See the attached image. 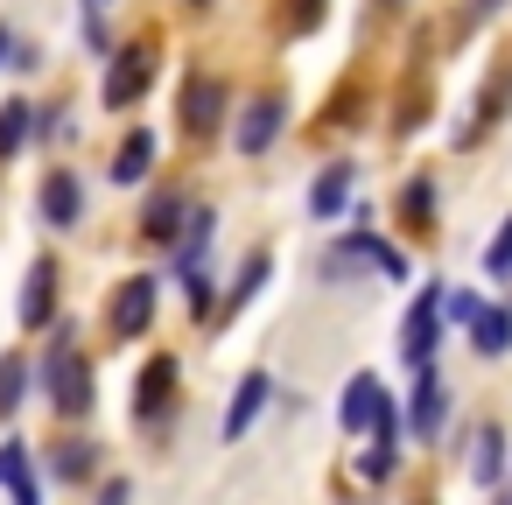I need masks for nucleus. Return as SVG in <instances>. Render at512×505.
Returning a JSON list of instances; mask_svg holds the SVG:
<instances>
[{
  "mask_svg": "<svg viewBox=\"0 0 512 505\" xmlns=\"http://www.w3.org/2000/svg\"><path fill=\"white\" fill-rule=\"evenodd\" d=\"M36 393L50 400L57 421H85V414L99 407V379H92V358H85L71 316L50 323V344H43V358H36Z\"/></svg>",
  "mask_w": 512,
  "mask_h": 505,
  "instance_id": "f257e3e1",
  "label": "nucleus"
},
{
  "mask_svg": "<svg viewBox=\"0 0 512 505\" xmlns=\"http://www.w3.org/2000/svg\"><path fill=\"white\" fill-rule=\"evenodd\" d=\"M400 421H407L414 442H442V435H449V386H442L435 372H414V393H407Z\"/></svg>",
  "mask_w": 512,
  "mask_h": 505,
  "instance_id": "f8f14e48",
  "label": "nucleus"
},
{
  "mask_svg": "<svg viewBox=\"0 0 512 505\" xmlns=\"http://www.w3.org/2000/svg\"><path fill=\"white\" fill-rule=\"evenodd\" d=\"M15 505H43V477H29V484H15Z\"/></svg>",
  "mask_w": 512,
  "mask_h": 505,
  "instance_id": "7c9ffc66",
  "label": "nucleus"
},
{
  "mask_svg": "<svg viewBox=\"0 0 512 505\" xmlns=\"http://www.w3.org/2000/svg\"><path fill=\"white\" fill-rule=\"evenodd\" d=\"M183 218H190V197H183V183H155L148 190V204H141V246H176V232H183Z\"/></svg>",
  "mask_w": 512,
  "mask_h": 505,
  "instance_id": "ddd939ff",
  "label": "nucleus"
},
{
  "mask_svg": "<svg viewBox=\"0 0 512 505\" xmlns=\"http://www.w3.org/2000/svg\"><path fill=\"white\" fill-rule=\"evenodd\" d=\"M477 316H484V295H477V288H449V295H442V323H449V330H470Z\"/></svg>",
  "mask_w": 512,
  "mask_h": 505,
  "instance_id": "a878e982",
  "label": "nucleus"
},
{
  "mask_svg": "<svg viewBox=\"0 0 512 505\" xmlns=\"http://www.w3.org/2000/svg\"><path fill=\"white\" fill-rule=\"evenodd\" d=\"M281 134H288V106H281L274 92L246 99V106H239V120H232V148H239V155H267Z\"/></svg>",
  "mask_w": 512,
  "mask_h": 505,
  "instance_id": "9b49d317",
  "label": "nucleus"
},
{
  "mask_svg": "<svg viewBox=\"0 0 512 505\" xmlns=\"http://www.w3.org/2000/svg\"><path fill=\"white\" fill-rule=\"evenodd\" d=\"M176 113H183V134H190V141H211V134L225 127V113H232L225 78H204V71H197V78L183 85V106H176Z\"/></svg>",
  "mask_w": 512,
  "mask_h": 505,
  "instance_id": "9d476101",
  "label": "nucleus"
},
{
  "mask_svg": "<svg viewBox=\"0 0 512 505\" xmlns=\"http://www.w3.org/2000/svg\"><path fill=\"white\" fill-rule=\"evenodd\" d=\"M176 407H183V358L176 351H155L141 365V379H134V421L155 435V428H169Z\"/></svg>",
  "mask_w": 512,
  "mask_h": 505,
  "instance_id": "20e7f679",
  "label": "nucleus"
},
{
  "mask_svg": "<svg viewBox=\"0 0 512 505\" xmlns=\"http://www.w3.org/2000/svg\"><path fill=\"white\" fill-rule=\"evenodd\" d=\"M29 141H36V106L29 99H8V106H0V169H8Z\"/></svg>",
  "mask_w": 512,
  "mask_h": 505,
  "instance_id": "5701e85b",
  "label": "nucleus"
},
{
  "mask_svg": "<svg viewBox=\"0 0 512 505\" xmlns=\"http://www.w3.org/2000/svg\"><path fill=\"white\" fill-rule=\"evenodd\" d=\"M190 8H211V0H190Z\"/></svg>",
  "mask_w": 512,
  "mask_h": 505,
  "instance_id": "72a5a7b5",
  "label": "nucleus"
},
{
  "mask_svg": "<svg viewBox=\"0 0 512 505\" xmlns=\"http://www.w3.org/2000/svg\"><path fill=\"white\" fill-rule=\"evenodd\" d=\"M99 442L92 435H57L50 449H43V470H50V484H64V491H78V484H99Z\"/></svg>",
  "mask_w": 512,
  "mask_h": 505,
  "instance_id": "2eb2a0df",
  "label": "nucleus"
},
{
  "mask_svg": "<svg viewBox=\"0 0 512 505\" xmlns=\"http://www.w3.org/2000/svg\"><path fill=\"white\" fill-rule=\"evenodd\" d=\"M442 281H421L414 302H407V323H400V372H435V351H442Z\"/></svg>",
  "mask_w": 512,
  "mask_h": 505,
  "instance_id": "f03ea898",
  "label": "nucleus"
},
{
  "mask_svg": "<svg viewBox=\"0 0 512 505\" xmlns=\"http://www.w3.org/2000/svg\"><path fill=\"white\" fill-rule=\"evenodd\" d=\"M463 337H470L477 358H505V351H512V309H505V302H484V316H477Z\"/></svg>",
  "mask_w": 512,
  "mask_h": 505,
  "instance_id": "4be33fe9",
  "label": "nucleus"
},
{
  "mask_svg": "<svg viewBox=\"0 0 512 505\" xmlns=\"http://www.w3.org/2000/svg\"><path fill=\"white\" fill-rule=\"evenodd\" d=\"M470 477H477L484 491H498V484L512 477V442H505L498 421H477V435H470Z\"/></svg>",
  "mask_w": 512,
  "mask_h": 505,
  "instance_id": "aec40b11",
  "label": "nucleus"
},
{
  "mask_svg": "<svg viewBox=\"0 0 512 505\" xmlns=\"http://www.w3.org/2000/svg\"><path fill=\"white\" fill-rule=\"evenodd\" d=\"M92 505H134V477H99Z\"/></svg>",
  "mask_w": 512,
  "mask_h": 505,
  "instance_id": "c85d7f7f",
  "label": "nucleus"
},
{
  "mask_svg": "<svg viewBox=\"0 0 512 505\" xmlns=\"http://www.w3.org/2000/svg\"><path fill=\"white\" fill-rule=\"evenodd\" d=\"M85 176L71 169V162H57L50 176H43V190H36V218H43V232H78L85 225Z\"/></svg>",
  "mask_w": 512,
  "mask_h": 505,
  "instance_id": "423d86ee",
  "label": "nucleus"
},
{
  "mask_svg": "<svg viewBox=\"0 0 512 505\" xmlns=\"http://www.w3.org/2000/svg\"><path fill=\"white\" fill-rule=\"evenodd\" d=\"M155 155H162L155 127H127L120 148H113V162H106V183H113V190H141V183L155 176Z\"/></svg>",
  "mask_w": 512,
  "mask_h": 505,
  "instance_id": "dca6fc26",
  "label": "nucleus"
},
{
  "mask_svg": "<svg viewBox=\"0 0 512 505\" xmlns=\"http://www.w3.org/2000/svg\"><path fill=\"white\" fill-rule=\"evenodd\" d=\"M85 8H99V15H106V8H113V0H85Z\"/></svg>",
  "mask_w": 512,
  "mask_h": 505,
  "instance_id": "473e14b6",
  "label": "nucleus"
},
{
  "mask_svg": "<svg viewBox=\"0 0 512 505\" xmlns=\"http://www.w3.org/2000/svg\"><path fill=\"white\" fill-rule=\"evenodd\" d=\"M316 22H323V0H302V15H295V36H309Z\"/></svg>",
  "mask_w": 512,
  "mask_h": 505,
  "instance_id": "c756f323",
  "label": "nucleus"
},
{
  "mask_svg": "<svg viewBox=\"0 0 512 505\" xmlns=\"http://www.w3.org/2000/svg\"><path fill=\"white\" fill-rule=\"evenodd\" d=\"M155 43L141 36V43H127V50H113V64H106V85H99V106L106 113H127V106H141V92L155 85Z\"/></svg>",
  "mask_w": 512,
  "mask_h": 505,
  "instance_id": "39448f33",
  "label": "nucleus"
},
{
  "mask_svg": "<svg viewBox=\"0 0 512 505\" xmlns=\"http://www.w3.org/2000/svg\"><path fill=\"white\" fill-rule=\"evenodd\" d=\"M351 204H358V169L351 162H323L316 183H309V218L316 225H337Z\"/></svg>",
  "mask_w": 512,
  "mask_h": 505,
  "instance_id": "f3484780",
  "label": "nucleus"
},
{
  "mask_svg": "<svg viewBox=\"0 0 512 505\" xmlns=\"http://www.w3.org/2000/svg\"><path fill=\"white\" fill-rule=\"evenodd\" d=\"M267 407H274V372H267V365L239 372V386H232V400H225V414H218L225 449H232V442H246V435H253V421H260Z\"/></svg>",
  "mask_w": 512,
  "mask_h": 505,
  "instance_id": "0eeeda50",
  "label": "nucleus"
},
{
  "mask_svg": "<svg viewBox=\"0 0 512 505\" xmlns=\"http://www.w3.org/2000/svg\"><path fill=\"white\" fill-rule=\"evenodd\" d=\"M393 211H400V225H407L414 239H435V232H442V197H435V176H407V183H400V197H393Z\"/></svg>",
  "mask_w": 512,
  "mask_h": 505,
  "instance_id": "6ab92c4d",
  "label": "nucleus"
},
{
  "mask_svg": "<svg viewBox=\"0 0 512 505\" xmlns=\"http://www.w3.org/2000/svg\"><path fill=\"white\" fill-rule=\"evenodd\" d=\"M386 407H393L386 379H379V372H351L344 393H337V428H344V435H372Z\"/></svg>",
  "mask_w": 512,
  "mask_h": 505,
  "instance_id": "1a4fd4ad",
  "label": "nucleus"
},
{
  "mask_svg": "<svg viewBox=\"0 0 512 505\" xmlns=\"http://www.w3.org/2000/svg\"><path fill=\"white\" fill-rule=\"evenodd\" d=\"M29 477H36V449H29L22 435H8V442H0V484L15 491V484H29Z\"/></svg>",
  "mask_w": 512,
  "mask_h": 505,
  "instance_id": "393cba45",
  "label": "nucleus"
},
{
  "mask_svg": "<svg viewBox=\"0 0 512 505\" xmlns=\"http://www.w3.org/2000/svg\"><path fill=\"white\" fill-rule=\"evenodd\" d=\"M155 309H162V274H120L106 295V337L141 344L155 330Z\"/></svg>",
  "mask_w": 512,
  "mask_h": 505,
  "instance_id": "7ed1b4c3",
  "label": "nucleus"
},
{
  "mask_svg": "<svg viewBox=\"0 0 512 505\" xmlns=\"http://www.w3.org/2000/svg\"><path fill=\"white\" fill-rule=\"evenodd\" d=\"M421 505H428V498H421Z\"/></svg>",
  "mask_w": 512,
  "mask_h": 505,
  "instance_id": "f704fd0d",
  "label": "nucleus"
},
{
  "mask_svg": "<svg viewBox=\"0 0 512 505\" xmlns=\"http://www.w3.org/2000/svg\"><path fill=\"white\" fill-rule=\"evenodd\" d=\"M267 281H274V246H253V253L239 260V274L225 281V295H218V316H211V323H218V330H232V323L267 295Z\"/></svg>",
  "mask_w": 512,
  "mask_h": 505,
  "instance_id": "6e6552de",
  "label": "nucleus"
},
{
  "mask_svg": "<svg viewBox=\"0 0 512 505\" xmlns=\"http://www.w3.org/2000/svg\"><path fill=\"white\" fill-rule=\"evenodd\" d=\"M176 288H183L190 316H218V274H211V267H190V274H183Z\"/></svg>",
  "mask_w": 512,
  "mask_h": 505,
  "instance_id": "b1692460",
  "label": "nucleus"
},
{
  "mask_svg": "<svg viewBox=\"0 0 512 505\" xmlns=\"http://www.w3.org/2000/svg\"><path fill=\"white\" fill-rule=\"evenodd\" d=\"M211 239H218V211H211V204H190V218H183V232H176V246H169V274L183 281L190 267H211V260H204Z\"/></svg>",
  "mask_w": 512,
  "mask_h": 505,
  "instance_id": "a211bd4d",
  "label": "nucleus"
},
{
  "mask_svg": "<svg viewBox=\"0 0 512 505\" xmlns=\"http://www.w3.org/2000/svg\"><path fill=\"white\" fill-rule=\"evenodd\" d=\"M29 393H36V358L29 351H0V421H15Z\"/></svg>",
  "mask_w": 512,
  "mask_h": 505,
  "instance_id": "412c9836",
  "label": "nucleus"
},
{
  "mask_svg": "<svg viewBox=\"0 0 512 505\" xmlns=\"http://www.w3.org/2000/svg\"><path fill=\"white\" fill-rule=\"evenodd\" d=\"M36 141H43V148H64V141H71L64 106H36Z\"/></svg>",
  "mask_w": 512,
  "mask_h": 505,
  "instance_id": "cd10ccee",
  "label": "nucleus"
},
{
  "mask_svg": "<svg viewBox=\"0 0 512 505\" xmlns=\"http://www.w3.org/2000/svg\"><path fill=\"white\" fill-rule=\"evenodd\" d=\"M57 288H64L57 253H36V260H29V281H22V309H15V323H22V330H50V323H57Z\"/></svg>",
  "mask_w": 512,
  "mask_h": 505,
  "instance_id": "4468645a",
  "label": "nucleus"
},
{
  "mask_svg": "<svg viewBox=\"0 0 512 505\" xmlns=\"http://www.w3.org/2000/svg\"><path fill=\"white\" fill-rule=\"evenodd\" d=\"M484 281H512V218L491 232V246H484Z\"/></svg>",
  "mask_w": 512,
  "mask_h": 505,
  "instance_id": "bb28decb",
  "label": "nucleus"
},
{
  "mask_svg": "<svg viewBox=\"0 0 512 505\" xmlns=\"http://www.w3.org/2000/svg\"><path fill=\"white\" fill-rule=\"evenodd\" d=\"M15 50H22V43H15V29H8V22H0V71H8V64H15Z\"/></svg>",
  "mask_w": 512,
  "mask_h": 505,
  "instance_id": "2f4dec72",
  "label": "nucleus"
}]
</instances>
